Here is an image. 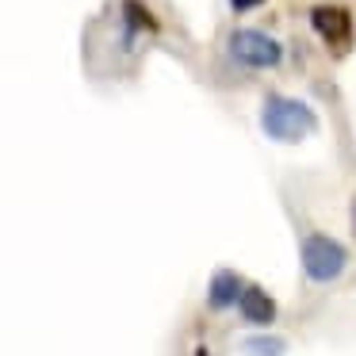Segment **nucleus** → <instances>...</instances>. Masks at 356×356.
Here are the masks:
<instances>
[{"instance_id": "8", "label": "nucleus", "mask_w": 356, "mask_h": 356, "mask_svg": "<svg viewBox=\"0 0 356 356\" xmlns=\"http://www.w3.org/2000/svg\"><path fill=\"white\" fill-rule=\"evenodd\" d=\"M257 4H264V0H230L234 12H249V8H257Z\"/></svg>"}, {"instance_id": "6", "label": "nucleus", "mask_w": 356, "mask_h": 356, "mask_svg": "<svg viewBox=\"0 0 356 356\" xmlns=\"http://www.w3.org/2000/svg\"><path fill=\"white\" fill-rule=\"evenodd\" d=\"M238 314L245 318L249 325H268L272 318H276V302H272V295L264 291V287L245 284V291H241V302H238Z\"/></svg>"}, {"instance_id": "2", "label": "nucleus", "mask_w": 356, "mask_h": 356, "mask_svg": "<svg viewBox=\"0 0 356 356\" xmlns=\"http://www.w3.org/2000/svg\"><path fill=\"white\" fill-rule=\"evenodd\" d=\"M299 261H302V276L310 284H333V280L345 276L348 268V249L341 245L330 234L310 230L307 238L299 241Z\"/></svg>"}, {"instance_id": "9", "label": "nucleus", "mask_w": 356, "mask_h": 356, "mask_svg": "<svg viewBox=\"0 0 356 356\" xmlns=\"http://www.w3.org/2000/svg\"><path fill=\"white\" fill-rule=\"evenodd\" d=\"M192 356H211V353H207V345H200V348H195Z\"/></svg>"}, {"instance_id": "3", "label": "nucleus", "mask_w": 356, "mask_h": 356, "mask_svg": "<svg viewBox=\"0 0 356 356\" xmlns=\"http://www.w3.org/2000/svg\"><path fill=\"white\" fill-rule=\"evenodd\" d=\"M226 54L245 70H272V65L284 62V47L257 27H238V31L226 35Z\"/></svg>"}, {"instance_id": "5", "label": "nucleus", "mask_w": 356, "mask_h": 356, "mask_svg": "<svg viewBox=\"0 0 356 356\" xmlns=\"http://www.w3.org/2000/svg\"><path fill=\"white\" fill-rule=\"evenodd\" d=\"M241 291H245V284L238 280V272L218 268L215 276H211V284H207V307L211 310H230V307L241 302Z\"/></svg>"}, {"instance_id": "7", "label": "nucleus", "mask_w": 356, "mask_h": 356, "mask_svg": "<svg viewBox=\"0 0 356 356\" xmlns=\"http://www.w3.org/2000/svg\"><path fill=\"white\" fill-rule=\"evenodd\" d=\"M284 341L280 337H268V333H257V337H245L241 341V353L245 356H284Z\"/></svg>"}, {"instance_id": "1", "label": "nucleus", "mask_w": 356, "mask_h": 356, "mask_svg": "<svg viewBox=\"0 0 356 356\" xmlns=\"http://www.w3.org/2000/svg\"><path fill=\"white\" fill-rule=\"evenodd\" d=\"M318 115L314 108H307L302 100H291V96H280L268 92L264 96V108H261V131L276 142H299L307 134H314Z\"/></svg>"}, {"instance_id": "4", "label": "nucleus", "mask_w": 356, "mask_h": 356, "mask_svg": "<svg viewBox=\"0 0 356 356\" xmlns=\"http://www.w3.org/2000/svg\"><path fill=\"white\" fill-rule=\"evenodd\" d=\"M310 24H314L318 39L325 47H333L337 54L348 50V42H353V16H348V8H341V4H318L310 12Z\"/></svg>"}, {"instance_id": "10", "label": "nucleus", "mask_w": 356, "mask_h": 356, "mask_svg": "<svg viewBox=\"0 0 356 356\" xmlns=\"http://www.w3.org/2000/svg\"><path fill=\"white\" fill-rule=\"evenodd\" d=\"M353 230H356V200H353Z\"/></svg>"}]
</instances>
